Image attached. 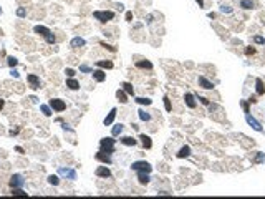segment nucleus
<instances>
[{
	"label": "nucleus",
	"instance_id": "30",
	"mask_svg": "<svg viewBox=\"0 0 265 199\" xmlns=\"http://www.w3.org/2000/svg\"><path fill=\"white\" fill-rule=\"evenodd\" d=\"M45 42H47L48 45H53V43L56 42V36H55V35H53L51 32H50V33H48L47 36H45Z\"/></svg>",
	"mask_w": 265,
	"mask_h": 199
},
{
	"label": "nucleus",
	"instance_id": "1",
	"mask_svg": "<svg viewBox=\"0 0 265 199\" xmlns=\"http://www.w3.org/2000/svg\"><path fill=\"white\" fill-rule=\"evenodd\" d=\"M93 17H95V20H98L100 23H108V22H111V20L115 18V12H111V10H96V12H93Z\"/></svg>",
	"mask_w": 265,
	"mask_h": 199
},
{
	"label": "nucleus",
	"instance_id": "53",
	"mask_svg": "<svg viewBox=\"0 0 265 199\" xmlns=\"http://www.w3.org/2000/svg\"><path fill=\"white\" fill-rule=\"evenodd\" d=\"M159 194H161V196H169L171 193H168V191H161V193H159Z\"/></svg>",
	"mask_w": 265,
	"mask_h": 199
},
{
	"label": "nucleus",
	"instance_id": "43",
	"mask_svg": "<svg viewBox=\"0 0 265 199\" xmlns=\"http://www.w3.org/2000/svg\"><path fill=\"white\" fill-rule=\"evenodd\" d=\"M65 73H66L68 78H73V76H75V70H71V68H66V70H65Z\"/></svg>",
	"mask_w": 265,
	"mask_h": 199
},
{
	"label": "nucleus",
	"instance_id": "6",
	"mask_svg": "<svg viewBox=\"0 0 265 199\" xmlns=\"http://www.w3.org/2000/svg\"><path fill=\"white\" fill-rule=\"evenodd\" d=\"M58 174H60V176L68 178V179H71V181L76 179V171H75V169H71V168H60Z\"/></svg>",
	"mask_w": 265,
	"mask_h": 199
},
{
	"label": "nucleus",
	"instance_id": "31",
	"mask_svg": "<svg viewBox=\"0 0 265 199\" xmlns=\"http://www.w3.org/2000/svg\"><path fill=\"white\" fill-rule=\"evenodd\" d=\"M12 194L13 196H27V193L22 188H12Z\"/></svg>",
	"mask_w": 265,
	"mask_h": 199
},
{
	"label": "nucleus",
	"instance_id": "12",
	"mask_svg": "<svg viewBox=\"0 0 265 199\" xmlns=\"http://www.w3.org/2000/svg\"><path fill=\"white\" fill-rule=\"evenodd\" d=\"M197 82H199V85H201L204 90H212V88H214V83L209 82V80H207L206 76H202V75L197 78Z\"/></svg>",
	"mask_w": 265,
	"mask_h": 199
},
{
	"label": "nucleus",
	"instance_id": "50",
	"mask_svg": "<svg viewBox=\"0 0 265 199\" xmlns=\"http://www.w3.org/2000/svg\"><path fill=\"white\" fill-rule=\"evenodd\" d=\"M248 103H257V96H250V98H248Z\"/></svg>",
	"mask_w": 265,
	"mask_h": 199
},
{
	"label": "nucleus",
	"instance_id": "16",
	"mask_svg": "<svg viewBox=\"0 0 265 199\" xmlns=\"http://www.w3.org/2000/svg\"><path fill=\"white\" fill-rule=\"evenodd\" d=\"M70 45L73 48H80V47H85L86 45V42H85V38H81V36H75V38L70 42Z\"/></svg>",
	"mask_w": 265,
	"mask_h": 199
},
{
	"label": "nucleus",
	"instance_id": "15",
	"mask_svg": "<svg viewBox=\"0 0 265 199\" xmlns=\"http://www.w3.org/2000/svg\"><path fill=\"white\" fill-rule=\"evenodd\" d=\"M255 91H257V95H259V96L265 95V85H263V82L260 78L255 80Z\"/></svg>",
	"mask_w": 265,
	"mask_h": 199
},
{
	"label": "nucleus",
	"instance_id": "39",
	"mask_svg": "<svg viewBox=\"0 0 265 199\" xmlns=\"http://www.w3.org/2000/svg\"><path fill=\"white\" fill-rule=\"evenodd\" d=\"M164 106H166V111H171L172 109V106H171V101L168 96H164Z\"/></svg>",
	"mask_w": 265,
	"mask_h": 199
},
{
	"label": "nucleus",
	"instance_id": "11",
	"mask_svg": "<svg viewBox=\"0 0 265 199\" xmlns=\"http://www.w3.org/2000/svg\"><path fill=\"white\" fill-rule=\"evenodd\" d=\"M184 101H186V106H187V108H191V109H194L195 106H197L194 95H191V93H186V95H184Z\"/></svg>",
	"mask_w": 265,
	"mask_h": 199
},
{
	"label": "nucleus",
	"instance_id": "45",
	"mask_svg": "<svg viewBox=\"0 0 265 199\" xmlns=\"http://www.w3.org/2000/svg\"><path fill=\"white\" fill-rule=\"evenodd\" d=\"M10 75L13 76V78H20V73L15 70V68H12V71H10Z\"/></svg>",
	"mask_w": 265,
	"mask_h": 199
},
{
	"label": "nucleus",
	"instance_id": "49",
	"mask_svg": "<svg viewBox=\"0 0 265 199\" xmlns=\"http://www.w3.org/2000/svg\"><path fill=\"white\" fill-rule=\"evenodd\" d=\"M62 124H63V126H62V128L65 129V131H73V129H71L70 126H68V124H66V123H62Z\"/></svg>",
	"mask_w": 265,
	"mask_h": 199
},
{
	"label": "nucleus",
	"instance_id": "40",
	"mask_svg": "<svg viewBox=\"0 0 265 199\" xmlns=\"http://www.w3.org/2000/svg\"><path fill=\"white\" fill-rule=\"evenodd\" d=\"M221 12H222V13H232V7H229V5H222V7H221Z\"/></svg>",
	"mask_w": 265,
	"mask_h": 199
},
{
	"label": "nucleus",
	"instance_id": "25",
	"mask_svg": "<svg viewBox=\"0 0 265 199\" xmlns=\"http://www.w3.org/2000/svg\"><path fill=\"white\" fill-rule=\"evenodd\" d=\"M136 67L138 68H146V70H151V68H153V63L148 62V60H139V62H136Z\"/></svg>",
	"mask_w": 265,
	"mask_h": 199
},
{
	"label": "nucleus",
	"instance_id": "38",
	"mask_svg": "<svg viewBox=\"0 0 265 199\" xmlns=\"http://www.w3.org/2000/svg\"><path fill=\"white\" fill-rule=\"evenodd\" d=\"M25 15H27V10L23 9V7H20V9L17 10V17H20V18H23V17H25Z\"/></svg>",
	"mask_w": 265,
	"mask_h": 199
},
{
	"label": "nucleus",
	"instance_id": "13",
	"mask_svg": "<svg viewBox=\"0 0 265 199\" xmlns=\"http://www.w3.org/2000/svg\"><path fill=\"white\" fill-rule=\"evenodd\" d=\"M116 113H118V109H116V108H113L111 111L108 113V116H106V118H104V121H103L104 126H109V124H113V121H115V118H116Z\"/></svg>",
	"mask_w": 265,
	"mask_h": 199
},
{
	"label": "nucleus",
	"instance_id": "20",
	"mask_svg": "<svg viewBox=\"0 0 265 199\" xmlns=\"http://www.w3.org/2000/svg\"><path fill=\"white\" fill-rule=\"evenodd\" d=\"M96 67L98 68H108V70H111L115 65H113V62H109V60H100V62H96Z\"/></svg>",
	"mask_w": 265,
	"mask_h": 199
},
{
	"label": "nucleus",
	"instance_id": "52",
	"mask_svg": "<svg viewBox=\"0 0 265 199\" xmlns=\"http://www.w3.org/2000/svg\"><path fill=\"white\" fill-rule=\"evenodd\" d=\"M15 151H17V153H20V154H23V148H20V146H17V148H15Z\"/></svg>",
	"mask_w": 265,
	"mask_h": 199
},
{
	"label": "nucleus",
	"instance_id": "36",
	"mask_svg": "<svg viewBox=\"0 0 265 199\" xmlns=\"http://www.w3.org/2000/svg\"><path fill=\"white\" fill-rule=\"evenodd\" d=\"M80 71H83V73H93V70L88 67V65H80Z\"/></svg>",
	"mask_w": 265,
	"mask_h": 199
},
{
	"label": "nucleus",
	"instance_id": "21",
	"mask_svg": "<svg viewBox=\"0 0 265 199\" xmlns=\"http://www.w3.org/2000/svg\"><path fill=\"white\" fill-rule=\"evenodd\" d=\"M66 86L70 88V90H73V91L80 90V83L76 82L75 78H68V80H66Z\"/></svg>",
	"mask_w": 265,
	"mask_h": 199
},
{
	"label": "nucleus",
	"instance_id": "22",
	"mask_svg": "<svg viewBox=\"0 0 265 199\" xmlns=\"http://www.w3.org/2000/svg\"><path fill=\"white\" fill-rule=\"evenodd\" d=\"M240 7L244 10H252V9H255V3L252 0H240Z\"/></svg>",
	"mask_w": 265,
	"mask_h": 199
},
{
	"label": "nucleus",
	"instance_id": "47",
	"mask_svg": "<svg viewBox=\"0 0 265 199\" xmlns=\"http://www.w3.org/2000/svg\"><path fill=\"white\" fill-rule=\"evenodd\" d=\"M133 20V12H126V22H131Z\"/></svg>",
	"mask_w": 265,
	"mask_h": 199
},
{
	"label": "nucleus",
	"instance_id": "18",
	"mask_svg": "<svg viewBox=\"0 0 265 199\" xmlns=\"http://www.w3.org/2000/svg\"><path fill=\"white\" fill-rule=\"evenodd\" d=\"M121 143H123L124 146H136L138 141L134 140L133 136H123V138H121Z\"/></svg>",
	"mask_w": 265,
	"mask_h": 199
},
{
	"label": "nucleus",
	"instance_id": "26",
	"mask_svg": "<svg viewBox=\"0 0 265 199\" xmlns=\"http://www.w3.org/2000/svg\"><path fill=\"white\" fill-rule=\"evenodd\" d=\"M191 154V148L189 146H182L181 149H179V153H177V158H187Z\"/></svg>",
	"mask_w": 265,
	"mask_h": 199
},
{
	"label": "nucleus",
	"instance_id": "10",
	"mask_svg": "<svg viewBox=\"0 0 265 199\" xmlns=\"http://www.w3.org/2000/svg\"><path fill=\"white\" fill-rule=\"evenodd\" d=\"M95 174L98 178H104V179H108V178H111V171H109L106 166H100V168H96Z\"/></svg>",
	"mask_w": 265,
	"mask_h": 199
},
{
	"label": "nucleus",
	"instance_id": "28",
	"mask_svg": "<svg viewBox=\"0 0 265 199\" xmlns=\"http://www.w3.org/2000/svg\"><path fill=\"white\" fill-rule=\"evenodd\" d=\"M40 109H42V113L45 116H51V113H53L50 105H40Z\"/></svg>",
	"mask_w": 265,
	"mask_h": 199
},
{
	"label": "nucleus",
	"instance_id": "7",
	"mask_svg": "<svg viewBox=\"0 0 265 199\" xmlns=\"http://www.w3.org/2000/svg\"><path fill=\"white\" fill-rule=\"evenodd\" d=\"M245 120H247L248 126H252V128L255 129V131H262V124H260L254 116H250V113H247V115H245Z\"/></svg>",
	"mask_w": 265,
	"mask_h": 199
},
{
	"label": "nucleus",
	"instance_id": "33",
	"mask_svg": "<svg viewBox=\"0 0 265 199\" xmlns=\"http://www.w3.org/2000/svg\"><path fill=\"white\" fill-rule=\"evenodd\" d=\"M138 113H139V118H141L142 121H149L151 120V115H149V113H146L144 109H139Z\"/></svg>",
	"mask_w": 265,
	"mask_h": 199
},
{
	"label": "nucleus",
	"instance_id": "29",
	"mask_svg": "<svg viewBox=\"0 0 265 199\" xmlns=\"http://www.w3.org/2000/svg\"><path fill=\"white\" fill-rule=\"evenodd\" d=\"M123 90L126 91V93H128V95H134V88H133V85L131 83H128V82H124L123 83Z\"/></svg>",
	"mask_w": 265,
	"mask_h": 199
},
{
	"label": "nucleus",
	"instance_id": "35",
	"mask_svg": "<svg viewBox=\"0 0 265 199\" xmlns=\"http://www.w3.org/2000/svg\"><path fill=\"white\" fill-rule=\"evenodd\" d=\"M136 101H138L139 105H146V106H149V105L153 103V101H151L149 98H136Z\"/></svg>",
	"mask_w": 265,
	"mask_h": 199
},
{
	"label": "nucleus",
	"instance_id": "19",
	"mask_svg": "<svg viewBox=\"0 0 265 199\" xmlns=\"http://www.w3.org/2000/svg\"><path fill=\"white\" fill-rule=\"evenodd\" d=\"M149 179H151V178H149V173H138V181H139V184H142V186L148 184Z\"/></svg>",
	"mask_w": 265,
	"mask_h": 199
},
{
	"label": "nucleus",
	"instance_id": "14",
	"mask_svg": "<svg viewBox=\"0 0 265 199\" xmlns=\"http://www.w3.org/2000/svg\"><path fill=\"white\" fill-rule=\"evenodd\" d=\"M93 78H95L98 83H101V82L106 80V73L103 70H100V68H98V70H93Z\"/></svg>",
	"mask_w": 265,
	"mask_h": 199
},
{
	"label": "nucleus",
	"instance_id": "44",
	"mask_svg": "<svg viewBox=\"0 0 265 199\" xmlns=\"http://www.w3.org/2000/svg\"><path fill=\"white\" fill-rule=\"evenodd\" d=\"M245 53H247V55H254V53H255V48H254V47H247V48H245Z\"/></svg>",
	"mask_w": 265,
	"mask_h": 199
},
{
	"label": "nucleus",
	"instance_id": "24",
	"mask_svg": "<svg viewBox=\"0 0 265 199\" xmlns=\"http://www.w3.org/2000/svg\"><path fill=\"white\" fill-rule=\"evenodd\" d=\"M139 140H141V143H142V146H144L146 149H149L151 146H153V141H151V138H149V136L141 135V136H139Z\"/></svg>",
	"mask_w": 265,
	"mask_h": 199
},
{
	"label": "nucleus",
	"instance_id": "48",
	"mask_svg": "<svg viewBox=\"0 0 265 199\" xmlns=\"http://www.w3.org/2000/svg\"><path fill=\"white\" fill-rule=\"evenodd\" d=\"M199 100H201V103H202V105H206V106H209V105H210V103H209V100H207V98H204V96H201Z\"/></svg>",
	"mask_w": 265,
	"mask_h": 199
},
{
	"label": "nucleus",
	"instance_id": "56",
	"mask_svg": "<svg viewBox=\"0 0 265 199\" xmlns=\"http://www.w3.org/2000/svg\"><path fill=\"white\" fill-rule=\"evenodd\" d=\"M0 13H2V9H0Z\"/></svg>",
	"mask_w": 265,
	"mask_h": 199
},
{
	"label": "nucleus",
	"instance_id": "55",
	"mask_svg": "<svg viewBox=\"0 0 265 199\" xmlns=\"http://www.w3.org/2000/svg\"><path fill=\"white\" fill-rule=\"evenodd\" d=\"M195 2L199 3V7H204V0H195Z\"/></svg>",
	"mask_w": 265,
	"mask_h": 199
},
{
	"label": "nucleus",
	"instance_id": "54",
	"mask_svg": "<svg viewBox=\"0 0 265 199\" xmlns=\"http://www.w3.org/2000/svg\"><path fill=\"white\" fill-rule=\"evenodd\" d=\"M17 133H18V128H17V129H12V131H10V135L13 136V135H17Z\"/></svg>",
	"mask_w": 265,
	"mask_h": 199
},
{
	"label": "nucleus",
	"instance_id": "8",
	"mask_svg": "<svg viewBox=\"0 0 265 199\" xmlns=\"http://www.w3.org/2000/svg\"><path fill=\"white\" fill-rule=\"evenodd\" d=\"M27 82L30 83L32 90H38V88H42V83H40V78L36 75H28L27 76Z\"/></svg>",
	"mask_w": 265,
	"mask_h": 199
},
{
	"label": "nucleus",
	"instance_id": "37",
	"mask_svg": "<svg viewBox=\"0 0 265 199\" xmlns=\"http://www.w3.org/2000/svg\"><path fill=\"white\" fill-rule=\"evenodd\" d=\"M254 42L259 43V45H263V43H265V38H263V36H260V35H257V36H254Z\"/></svg>",
	"mask_w": 265,
	"mask_h": 199
},
{
	"label": "nucleus",
	"instance_id": "34",
	"mask_svg": "<svg viewBox=\"0 0 265 199\" xmlns=\"http://www.w3.org/2000/svg\"><path fill=\"white\" fill-rule=\"evenodd\" d=\"M7 63H9L10 68H15V67H17V63H18V60L15 58V56H9V58H7Z\"/></svg>",
	"mask_w": 265,
	"mask_h": 199
},
{
	"label": "nucleus",
	"instance_id": "32",
	"mask_svg": "<svg viewBox=\"0 0 265 199\" xmlns=\"http://www.w3.org/2000/svg\"><path fill=\"white\" fill-rule=\"evenodd\" d=\"M48 182H50L51 186H58L60 184V179H58V176L51 174V176H48Z\"/></svg>",
	"mask_w": 265,
	"mask_h": 199
},
{
	"label": "nucleus",
	"instance_id": "46",
	"mask_svg": "<svg viewBox=\"0 0 265 199\" xmlns=\"http://www.w3.org/2000/svg\"><path fill=\"white\" fill-rule=\"evenodd\" d=\"M242 108H244V111H245V113H250V109H248V103H247V101H242Z\"/></svg>",
	"mask_w": 265,
	"mask_h": 199
},
{
	"label": "nucleus",
	"instance_id": "42",
	"mask_svg": "<svg viewBox=\"0 0 265 199\" xmlns=\"http://www.w3.org/2000/svg\"><path fill=\"white\" fill-rule=\"evenodd\" d=\"M101 47H104V48H106V50H109V52H113V53H115V52H116V48H115V47H111V45H108V43H104V42H101Z\"/></svg>",
	"mask_w": 265,
	"mask_h": 199
},
{
	"label": "nucleus",
	"instance_id": "23",
	"mask_svg": "<svg viewBox=\"0 0 265 199\" xmlns=\"http://www.w3.org/2000/svg\"><path fill=\"white\" fill-rule=\"evenodd\" d=\"M116 98H118V101H121V103H128V93H126L124 90H118Z\"/></svg>",
	"mask_w": 265,
	"mask_h": 199
},
{
	"label": "nucleus",
	"instance_id": "9",
	"mask_svg": "<svg viewBox=\"0 0 265 199\" xmlns=\"http://www.w3.org/2000/svg\"><path fill=\"white\" fill-rule=\"evenodd\" d=\"M95 158H96L98 161H101V163H104V164H111V163H113L111 154H108V153H104V151L96 153V154H95Z\"/></svg>",
	"mask_w": 265,
	"mask_h": 199
},
{
	"label": "nucleus",
	"instance_id": "3",
	"mask_svg": "<svg viewBox=\"0 0 265 199\" xmlns=\"http://www.w3.org/2000/svg\"><path fill=\"white\" fill-rule=\"evenodd\" d=\"M100 148H101V151L113 154L115 153V140H113V138H103V140H100Z\"/></svg>",
	"mask_w": 265,
	"mask_h": 199
},
{
	"label": "nucleus",
	"instance_id": "5",
	"mask_svg": "<svg viewBox=\"0 0 265 199\" xmlns=\"http://www.w3.org/2000/svg\"><path fill=\"white\" fill-rule=\"evenodd\" d=\"M9 184H10V188H23V184H25V179H23L22 174H13V176L10 178Z\"/></svg>",
	"mask_w": 265,
	"mask_h": 199
},
{
	"label": "nucleus",
	"instance_id": "51",
	"mask_svg": "<svg viewBox=\"0 0 265 199\" xmlns=\"http://www.w3.org/2000/svg\"><path fill=\"white\" fill-rule=\"evenodd\" d=\"M3 106H5V100H2V98H0V111L3 109Z\"/></svg>",
	"mask_w": 265,
	"mask_h": 199
},
{
	"label": "nucleus",
	"instance_id": "4",
	"mask_svg": "<svg viewBox=\"0 0 265 199\" xmlns=\"http://www.w3.org/2000/svg\"><path fill=\"white\" fill-rule=\"evenodd\" d=\"M50 106H51L53 111L62 113V111L66 109V103H65L63 100H60V98H53V100H50Z\"/></svg>",
	"mask_w": 265,
	"mask_h": 199
},
{
	"label": "nucleus",
	"instance_id": "2",
	"mask_svg": "<svg viewBox=\"0 0 265 199\" xmlns=\"http://www.w3.org/2000/svg\"><path fill=\"white\" fill-rule=\"evenodd\" d=\"M131 169L136 173H151L153 171V166H151L148 161H134L131 164Z\"/></svg>",
	"mask_w": 265,
	"mask_h": 199
},
{
	"label": "nucleus",
	"instance_id": "27",
	"mask_svg": "<svg viewBox=\"0 0 265 199\" xmlns=\"http://www.w3.org/2000/svg\"><path fill=\"white\" fill-rule=\"evenodd\" d=\"M123 129H124V126H123V124H116V126H113V129H111V136L113 138H115V136H119L121 135V133H123Z\"/></svg>",
	"mask_w": 265,
	"mask_h": 199
},
{
	"label": "nucleus",
	"instance_id": "17",
	"mask_svg": "<svg viewBox=\"0 0 265 199\" xmlns=\"http://www.w3.org/2000/svg\"><path fill=\"white\" fill-rule=\"evenodd\" d=\"M33 32H35V33H38V35H42L43 38H45V36L50 33V28H48V27H43V25H36V27L33 28Z\"/></svg>",
	"mask_w": 265,
	"mask_h": 199
},
{
	"label": "nucleus",
	"instance_id": "41",
	"mask_svg": "<svg viewBox=\"0 0 265 199\" xmlns=\"http://www.w3.org/2000/svg\"><path fill=\"white\" fill-rule=\"evenodd\" d=\"M263 161H265V154L259 153V154H257V158H255V163H263Z\"/></svg>",
	"mask_w": 265,
	"mask_h": 199
}]
</instances>
